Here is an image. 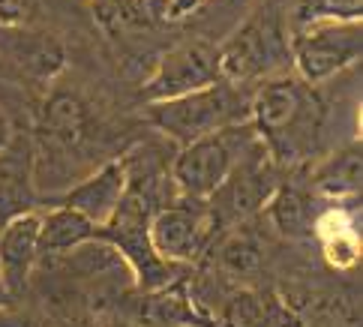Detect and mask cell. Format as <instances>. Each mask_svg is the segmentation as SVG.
<instances>
[{
    "mask_svg": "<svg viewBox=\"0 0 363 327\" xmlns=\"http://www.w3.org/2000/svg\"><path fill=\"white\" fill-rule=\"evenodd\" d=\"M250 123L277 162H301L321 129L315 90L297 75H267L250 94Z\"/></svg>",
    "mask_w": 363,
    "mask_h": 327,
    "instance_id": "cell-1",
    "label": "cell"
},
{
    "mask_svg": "<svg viewBox=\"0 0 363 327\" xmlns=\"http://www.w3.org/2000/svg\"><path fill=\"white\" fill-rule=\"evenodd\" d=\"M147 121L162 135H168L184 148L189 141H199L225 126L246 123L250 121V96H243L238 84L216 82L211 87L192 90L186 96L150 102Z\"/></svg>",
    "mask_w": 363,
    "mask_h": 327,
    "instance_id": "cell-2",
    "label": "cell"
},
{
    "mask_svg": "<svg viewBox=\"0 0 363 327\" xmlns=\"http://www.w3.org/2000/svg\"><path fill=\"white\" fill-rule=\"evenodd\" d=\"M255 141H258L255 129L246 121L184 145L172 162V183L177 195L180 199L207 201L228 180V174L235 172V165L243 160V153Z\"/></svg>",
    "mask_w": 363,
    "mask_h": 327,
    "instance_id": "cell-3",
    "label": "cell"
},
{
    "mask_svg": "<svg viewBox=\"0 0 363 327\" xmlns=\"http://www.w3.org/2000/svg\"><path fill=\"white\" fill-rule=\"evenodd\" d=\"M363 51L360 21H315L294 28L289 55L294 60L297 78L315 87L354 67Z\"/></svg>",
    "mask_w": 363,
    "mask_h": 327,
    "instance_id": "cell-4",
    "label": "cell"
},
{
    "mask_svg": "<svg viewBox=\"0 0 363 327\" xmlns=\"http://www.w3.org/2000/svg\"><path fill=\"white\" fill-rule=\"evenodd\" d=\"M216 57H219V75H223V82L243 87L246 82L264 78L274 67H279L289 57V43H285L274 12L262 9L250 21H243L216 48Z\"/></svg>",
    "mask_w": 363,
    "mask_h": 327,
    "instance_id": "cell-5",
    "label": "cell"
},
{
    "mask_svg": "<svg viewBox=\"0 0 363 327\" xmlns=\"http://www.w3.org/2000/svg\"><path fill=\"white\" fill-rule=\"evenodd\" d=\"M219 219L213 216L211 201L199 199H180L172 204H162L150 216L147 238L153 253L172 265H192L199 261L216 234Z\"/></svg>",
    "mask_w": 363,
    "mask_h": 327,
    "instance_id": "cell-6",
    "label": "cell"
},
{
    "mask_svg": "<svg viewBox=\"0 0 363 327\" xmlns=\"http://www.w3.org/2000/svg\"><path fill=\"white\" fill-rule=\"evenodd\" d=\"M216 82H223L216 45L204 43V39H189V43L168 48L160 57L157 70H153V75L145 82V87H141V96H145L150 106V102L186 96L192 90L211 87Z\"/></svg>",
    "mask_w": 363,
    "mask_h": 327,
    "instance_id": "cell-7",
    "label": "cell"
},
{
    "mask_svg": "<svg viewBox=\"0 0 363 327\" xmlns=\"http://www.w3.org/2000/svg\"><path fill=\"white\" fill-rule=\"evenodd\" d=\"M126 183H129L126 160H114V162H106L102 168H96V172L84 177L82 183H75L72 189H67L57 204L82 214L87 222H94L96 228H102L114 216V211H118V204L126 192Z\"/></svg>",
    "mask_w": 363,
    "mask_h": 327,
    "instance_id": "cell-8",
    "label": "cell"
},
{
    "mask_svg": "<svg viewBox=\"0 0 363 327\" xmlns=\"http://www.w3.org/2000/svg\"><path fill=\"white\" fill-rule=\"evenodd\" d=\"M40 261V211L24 214L0 228V285L9 297L24 292Z\"/></svg>",
    "mask_w": 363,
    "mask_h": 327,
    "instance_id": "cell-9",
    "label": "cell"
},
{
    "mask_svg": "<svg viewBox=\"0 0 363 327\" xmlns=\"http://www.w3.org/2000/svg\"><path fill=\"white\" fill-rule=\"evenodd\" d=\"M87 106L75 94H51L36 114V141L51 153L79 148L87 135Z\"/></svg>",
    "mask_w": 363,
    "mask_h": 327,
    "instance_id": "cell-10",
    "label": "cell"
},
{
    "mask_svg": "<svg viewBox=\"0 0 363 327\" xmlns=\"http://www.w3.org/2000/svg\"><path fill=\"white\" fill-rule=\"evenodd\" d=\"M33 211H36V192H33L30 148L18 145L12 138V145L0 153V228Z\"/></svg>",
    "mask_w": 363,
    "mask_h": 327,
    "instance_id": "cell-11",
    "label": "cell"
},
{
    "mask_svg": "<svg viewBox=\"0 0 363 327\" xmlns=\"http://www.w3.org/2000/svg\"><path fill=\"white\" fill-rule=\"evenodd\" d=\"M168 9H172V0H99L94 6L102 31L114 39L157 31L160 24L172 21Z\"/></svg>",
    "mask_w": 363,
    "mask_h": 327,
    "instance_id": "cell-12",
    "label": "cell"
},
{
    "mask_svg": "<svg viewBox=\"0 0 363 327\" xmlns=\"http://www.w3.org/2000/svg\"><path fill=\"white\" fill-rule=\"evenodd\" d=\"M216 318L223 327H291V312L274 292L238 289L219 300Z\"/></svg>",
    "mask_w": 363,
    "mask_h": 327,
    "instance_id": "cell-13",
    "label": "cell"
},
{
    "mask_svg": "<svg viewBox=\"0 0 363 327\" xmlns=\"http://www.w3.org/2000/svg\"><path fill=\"white\" fill-rule=\"evenodd\" d=\"M87 240H96V226L69 207L40 214V255H69Z\"/></svg>",
    "mask_w": 363,
    "mask_h": 327,
    "instance_id": "cell-14",
    "label": "cell"
},
{
    "mask_svg": "<svg viewBox=\"0 0 363 327\" xmlns=\"http://www.w3.org/2000/svg\"><path fill=\"white\" fill-rule=\"evenodd\" d=\"M313 187L321 195H330V199L357 195V189H360V145H348L342 150H336L330 160H324L313 174Z\"/></svg>",
    "mask_w": 363,
    "mask_h": 327,
    "instance_id": "cell-15",
    "label": "cell"
},
{
    "mask_svg": "<svg viewBox=\"0 0 363 327\" xmlns=\"http://www.w3.org/2000/svg\"><path fill=\"white\" fill-rule=\"evenodd\" d=\"M264 211L285 238H303V234H313L315 228L309 195L297 187H277L274 195L267 199Z\"/></svg>",
    "mask_w": 363,
    "mask_h": 327,
    "instance_id": "cell-16",
    "label": "cell"
},
{
    "mask_svg": "<svg viewBox=\"0 0 363 327\" xmlns=\"http://www.w3.org/2000/svg\"><path fill=\"white\" fill-rule=\"evenodd\" d=\"M363 0H297L294 28L315 21H360Z\"/></svg>",
    "mask_w": 363,
    "mask_h": 327,
    "instance_id": "cell-17",
    "label": "cell"
},
{
    "mask_svg": "<svg viewBox=\"0 0 363 327\" xmlns=\"http://www.w3.org/2000/svg\"><path fill=\"white\" fill-rule=\"evenodd\" d=\"M216 255H219V265H223V270L235 273V277L252 273L258 267V261H262V250H258L255 238H250L246 231H235L231 238H225Z\"/></svg>",
    "mask_w": 363,
    "mask_h": 327,
    "instance_id": "cell-18",
    "label": "cell"
},
{
    "mask_svg": "<svg viewBox=\"0 0 363 327\" xmlns=\"http://www.w3.org/2000/svg\"><path fill=\"white\" fill-rule=\"evenodd\" d=\"M33 0H0V28H18L28 21Z\"/></svg>",
    "mask_w": 363,
    "mask_h": 327,
    "instance_id": "cell-19",
    "label": "cell"
},
{
    "mask_svg": "<svg viewBox=\"0 0 363 327\" xmlns=\"http://www.w3.org/2000/svg\"><path fill=\"white\" fill-rule=\"evenodd\" d=\"M0 327H40L30 316H24V312L12 309L9 304L0 306Z\"/></svg>",
    "mask_w": 363,
    "mask_h": 327,
    "instance_id": "cell-20",
    "label": "cell"
},
{
    "mask_svg": "<svg viewBox=\"0 0 363 327\" xmlns=\"http://www.w3.org/2000/svg\"><path fill=\"white\" fill-rule=\"evenodd\" d=\"M199 6H204V0H172V9H168V16H172V21H180L192 16Z\"/></svg>",
    "mask_w": 363,
    "mask_h": 327,
    "instance_id": "cell-21",
    "label": "cell"
},
{
    "mask_svg": "<svg viewBox=\"0 0 363 327\" xmlns=\"http://www.w3.org/2000/svg\"><path fill=\"white\" fill-rule=\"evenodd\" d=\"M12 138H16V133H12V121H9V114L0 109V153L12 145Z\"/></svg>",
    "mask_w": 363,
    "mask_h": 327,
    "instance_id": "cell-22",
    "label": "cell"
},
{
    "mask_svg": "<svg viewBox=\"0 0 363 327\" xmlns=\"http://www.w3.org/2000/svg\"><path fill=\"white\" fill-rule=\"evenodd\" d=\"M6 304H12V297L6 294V289H4V285H0V306H6Z\"/></svg>",
    "mask_w": 363,
    "mask_h": 327,
    "instance_id": "cell-23",
    "label": "cell"
},
{
    "mask_svg": "<svg viewBox=\"0 0 363 327\" xmlns=\"http://www.w3.org/2000/svg\"><path fill=\"white\" fill-rule=\"evenodd\" d=\"M69 327H72V324H69Z\"/></svg>",
    "mask_w": 363,
    "mask_h": 327,
    "instance_id": "cell-24",
    "label": "cell"
}]
</instances>
